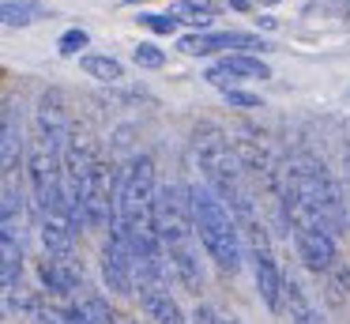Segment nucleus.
Instances as JSON below:
<instances>
[{"instance_id":"1","label":"nucleus","mask_w":350,"mask_h":324,"mask_svg":"<svg viewBox=\"0 0 350 324\" xmlns=\"http://www.w3.org/2000/svg\"><path fill=\"white\" fill-rule=\"evenodd\" d=\"M275 200L317 211L335 234H342L350 226L347 192H342L339 177L327 170V162L320 155H312V151H297V155H290L286 162L279 166Z\"/></svg>"},{"instance_id":"2","label":"nucleus","mask_w":350,"mask_h":324,"mask_svg":"<svg viewBox=\"0 0 350 324\" xmlns=\"http://www.w3.org/2000/svg\"><path fill=\"white\" fill-rule=\"evenodd\" d=\"M154 234H159L162 256H166V271L189 294H200L207 286V271H204V260H200V241H196V230H192L185 185H159Z\"/></svg>"},{"instance_id":"3","label":"nucleus","mask_w":350,"mask_h":324,"mask_svg":"<svg viewBox=\"0 0 350 324\" xmlns=\"http://www.w3.org/2000/svg\"><path fill=\"white\" fill-rule=\"evenodd\" d=\"M185 196H189V215H192V230H196V241L204 245L207 260L215 264L226 275H237L245 264V249H241V234H237V223L222 200L204 185V181H192L185 185Z\"/></svg>"},{"instance_id":"4","label":"nucleus","mask_w":350,"mask_h":324,"mask_svg":"<svg viewBox=\"0 0 350 324\" xmlns=\"http://www.w3.org/2000/svg\"><path fill=\"white\" fill-rule=\"evenodd\" d=\"M282 223H286L290 238H294V253L312 275H327V271L339 264V234L309 208H297V203H279Z\"/></svg>"},{"instance_id":"5","label":"nucleus","mask_w":350,"mask_h":324,"mask_svg":"<svg viewBox=\"0 0 350 324\" xmlns=\"http://www.w3.org/2000/svg\"><path fill=\"white\" fill-rule=\"evenodd\" d=\"M34 271H38L42 294L53 301H68L79 290H87V271H83V260L76 253H42Z\"/></svg>"},{"instance_id":"6","label":"nucleus","mask_w":350,"mask_h":324,"mask_svg":"<svg viewBox=\"0 0 350 324\" xmlns=\"http://www.w3.org/2000/svg\"><path fill=\"white\" fill-rule=\"evenodd\" d=\"M185 57H215V53H252V49H271L267 38L252 34V30H192L177 42Z\"/></svg>"},{"instance_id":"7","label":"nucleus","mask_w":350,"mask_h":324,"mask_svg":"<svg viewBox=\"0 0 350 324\" xmlns=\"http://www.w3.org/2000/svg\"><path fill=\"white\" fill-rule=\"evenodd\" d=\"M98 271H102L106 290L136 294V264H132V253L121 241V234L106 230V241H102V253H98Z\"/></svg>"},{"instance_id":"8","label":"nucleus","mask_w":350,"mask_h":324,"mask_svg":"<svg viewBox=\"0 0 350 324\" xmlns=\"http://www.w3.org/2000/svg\"><path fill=\"white\" fill-rule=\"evenodd\" d=\"M204 79L211 87H237V83H256V79H271V68L256 57V53H226L215 64H207Z\"/></svg>"},{"instance_id":"9","label":"nucleus","mask_w":350,"mask_h":324,"mask_svg":"<svg viewBox=\"0 0 350 324\" xmlns=\"http://www.w3.org/2000/svg\"><path fill=\"white\" fill-rule=\"evenodd\" d=\"M279 316H286L290 324H324L320 309L312 306L309 290L301 286V279L290 268H282V286H279Z\"/></svg>"},{"instance_id":"10","label":"nucleus","mask_w":350,"mask_h":324,"mask_svg":"<svg viewBox=\"0 0 350 324\" xmlns=\"http://www.w3.org/2000/svg\"><path fill=\"white\" fill-rule=\"evenodd\" d=\"M136 298H139V309L147 313V321H154V324H189L185 321V309L177 306V298L170 294L166 283H139Z\"/></svg>"},{"instance_id":"11","label":"nucleus","mask_w":350,"mask_h":324,"mask_svg":"<svg viewBox=\"0 0 350 324\" xmlns=\"http://www.w3.org/2000/svg\"><path fill=\"white\" fill-rule=\"evenodd\" d=\"M19 162V121L8 98H0V177L12 173Z\"/></svg>"},{"instance_id":"12","label":"nucleus","mask_w":350,"mask_h":324,"mask_svg":"<svg viewBox=\"0 0 350 324\" xmlns=\"http://www.w3.org/2000/svg\"><path fill=\"white\" fill-rule=\"evenodd\" d=\"M46 15L42 0H0V27H31Z\"/></svg>"},{"instance_id":"13","label":"nucleus","mask_w":350,"mask_h":324,"mask_svg":"<svg viewBox=\"0 0 350 324\" xmlns=\"http://www.w3.org/2000/svg\"><path fill=\"white\" fill-rule=\"evenodd\" d=\"M79 68L98 83H121L124 79V64L117 57H106V53H83V57H79Z\"/></svg>"},{"instance_id":"14","label":"nucleus","mask_w":350,"mask_h":324,"mask_svg":"<svg viewBox=\"0 0 350 324\" xmlns=\"http://www.w3.org/2000/svg\"><path fill=\"white\" fill-rule=\"evenodd\" d=\"M23 245H0V294L16 290L23 279Z\"/></svg>"},{"instance_id":"15","label":"nucleus","mask_w":350,"mask_h":324,"mask_svg":"<svg viewBox=\"0 0 350 324\" xmlns=\"http://www.w3.org/2000/svg\"><path fill=\"white\" fill-rule=\"evenodd\" d=\"M166 15H174L177 27L189 23V27H196V30H207V27H211V19H215V8L211 4H196V0H181V4H174Z\"/></svg>"},{"instance_id":"16","label":"nucleus","mask_w":350,"mask_h":324,"mask_svg":"<svg viewBox=\"0 0 350 324\" xmlns=\"http://www.w3.org/2000/svg\"><path fill=\"white\" fill-rule=\"evenodd\" d=\"M91 45V34H87L83 27H72V30H64L61 38H57V53L61 57H76L79 49H87Z\"/></svg>"},{"instance_id":"17","label":"nucleus","mask_w":350,"mask_h":324,"mask_svg":"<svg viewBox=\"0 0 350 324\" xmlns=\"http://www.w3.org/2000/svg\"><path fill=\"white\" fill-rule=\"evenodd\" d=\"M132 60H136L139 68H162L166 64V53H162L154 42H139L136 49H132Z\"/></svg>"},{"instance_id":"18","label":"nucleus","mask_w":350,"mask_h":324,"mask_svg":"<svg viewBox=\"0 0 350 324\" xmlns=\"http://www.w3.org/2000/svg\"><path fill=\"white\" fill-rule=\"evenodd\" d=\"M139 23H144L151 34H177V19L174 15H159V12H144L139 15Z\"/></svg>"},{"instance_id":"19","label":"nucleus","mask_w":350,"mask_h":324,"mask_svg":"<svg viewBox=\"0 0 350 324\" xmlns=\"http://www.w3.org/2000/svg\"><path fill=\"white\" fill-rule=\"evenodd\" d=\"M192 324H245V321L219 313L215 306H196V309H192Z\"/></svg>"},{"instance_id":"20","label":"nucleus","mask_w":350,"mask_h":324,"mask_svg":"<svg viewBox=\"0 0 350 324\" xmlns=\"http://www.w3.org/2000/svg\"><path fill=\"white\" fill-rule=\"evenodd\" d=\"M222 98H226L230 105H237V110H260V95H252V90H241V87H226L222 90Z\"/></svg>"},{"instance_id":"21","label":"nucleus","mask_w":350,"mask_h":324,"mask_svg":"<svg viewBox=\"0 0 350 324\" xmlns=\"http://www.w3.org/2000/svg\"><path fill=\"white\" fill-rule=\"evenodd\" d=\"M260 27H264V30H275V27H279V19H271V15H260Z\"/></svg>"},{"instance_id":"22","label":"nucleus","mask_w":350,"mask_h":324,"mask_svg":"<svg viewBox=\"0 0 350 324\" xmlns=\"http://www.w3.org/2000/svg\"><path fill=\"white\" fill-rule=\"evenodd\" d=\"M230 8H237V12H249V0H226Z\"/></svg>"},{"instance_id":"23","label":"nucleus","mask_w":350,"mask_h":324,"mask_svg":"<svg viewBox=\"0 0 350 324\" xmlns=\"http://www.w3.org/2000/svg\"><path fill=\"white\" fill-rule=\"evenodd\" d=\"M109 324H139V321H132V316H117V313H113V321H109Z\"/></svg>"},{"instance_id":"24","label":"nucleus","mask_w":350,"mask_h":324,"mask_svg":"<svg viewBox=\"0 0 350 324\" xmlns=\"http://www.w3.org/2000/svg\"><path fill=\"white\" fill-rule=\"evenodd\" d=\"M256 4H279V0H256Z\"/></svg>"},{"instance_id":"25","label":"nucleus","mask_w":350,"mask_h":324,"mask_svg":"<svg viewBox=\"0 0 350 324\" xmlns=\"http://www.w3.org/2000/svg\"><path fill=\"white\" fill-rule=\"evenodd\" d=\"M124 4H144V0H124Z\"/></svg>"}]
</instances>
